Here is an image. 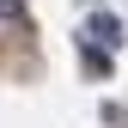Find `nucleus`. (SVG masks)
Here are the masks:
<instances>
[{
    "mask_svg": "<svg viewBox=\"0 0 128 128\" xmlns=\"http://www.w3.org/2000/svg\"><path fill=\"white\" fill-rule=\"evenodd\" d=\"M86 43H104V49H116V43H122V24L110 18V12H92V24H86Z\"/></svg>",
    "mask_w": 128,
    "mask_h": 128,
    "instance_id": "1",
    "label": "nucleus"
},
{
    "mask_svg": "<svg viewBox=\"0 0 128 128\" xmlns=\"http://www.w3.org/2000/svg\"><path fill=\"white\" fill-rule=\"evenodd\" d=\"M110 67H116V55H110V49H98V43H86V73H92V79H104Z\"/></svg>",
    "mask_w": 128,
    "mask_h": 128,
    "instance_id": "2",
    "label": "nucleus"
},
{
    "mask_svg": "<svg viewBox=\"0 0 128 128\" xmlns=\"http://www.w3.org/2000/svg\"><path fill=\"white\" fill-rule=\"evenodd\" d=\"M0 24H24V0H0Z\"/></svg>",
    "mask_w": 128,
    "mask_h": 128,
    "instance_id": "3",
    "label": "nucleus"
}]
</instances>
